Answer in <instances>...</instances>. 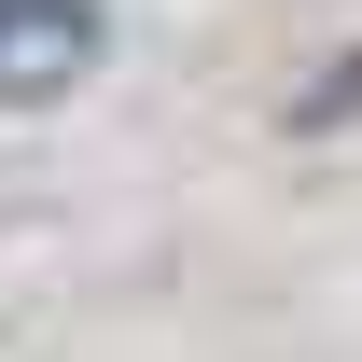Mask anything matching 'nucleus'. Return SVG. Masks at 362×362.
<instances>
[{
	"instance_id": "nucleus-1",
	"label": "nucleus",
	"mask_w": 362,
	"mask_h": 362,
	"mask_svg": "<svg viewBox=\"0 0 362 362\" xmlns=\"http://www.w3.org/2000/svg\"><path fill=\"white\" fill-rule=\"evenodd\" d=\"M98 56H112V14L98 0H0V112L70 98Z\"/></svg>"
},
{
	"instance_id": "nucleus-2",
	"label": "nucleus",
	"mask_w": 362,
	"mask_h": 362,
	"mask_svg": "<svg viewBox=\"0 0 362 362\" xmlns=\"http://www.w3.org/2000/svg\"><path fill=\"white\" fill-rule=\"evenodd\" d=\"M349 112H362V42H349V70H334V84L293 98V126H349Z\"/></svg>"
}]
</instances>
